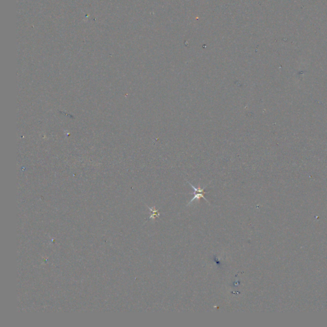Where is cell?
I'll return each mask as SVG.
<instances>
[{"label": "cell", "instance_id": "obj_2", "mask_svg": "<svg viewBox=\"0 0 327 327\" xmlns=\"http://www.w3.org/2000/svg\"><path fill=\"white\" fill-rule=\"evenodd\" d=\"M150 208V211H151L152 212V214L151 215V216H150V219L152 218V219H155V218L158 217H159L160 214H159V213H158V211L156 210V209H155V207H153V208Z\"/></svg>", "mask_w": 327, "mask_h": 327}, {"label": "cell", "instance_id": "obj_1", "mask_svg": "<svg viewBox=\"0 0 327 327\" xmlns=\"http://www.w3.org/2000/svg\"><path fill=\"white\" fill-rule=\"evenodd\" d=\"M187 181V183H188L190 185H191V187H192V188L194 190V196L193 197V198H192V199L191 201H190V202L189 203V204L187 205V206H189V205H191V203L194 201H195V200L199 201V200L201 199V198H203V199H204L206 202H208V203H209L207 199H206V198H205V194H207V193H208V192H205V189L206 188V186H205V187H203V188H201V187H200L199 186V187H197V188H196V187H195L194 185H192L191 183H190L189 181Z\"/></svg>", "mask_w": 327, "mask_h": 327}]
</instances>
